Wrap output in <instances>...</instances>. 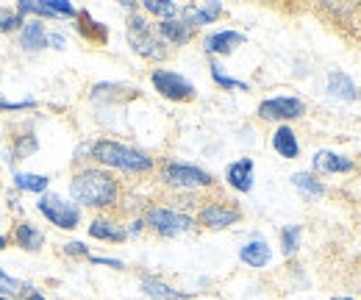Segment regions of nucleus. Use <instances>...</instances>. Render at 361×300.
Instances as JSON below:
<instances>
[{"label":"nucleus","mask_w":361,"mask_h":300,"mask_svg":"<svg viewBox=\"0 0 361 300\" xmlns=\"http://www.w3.org/2000/svg\"><path fill=\"white\" fill-rule=\"evenodd\" d=\"M70 192L84 206H111L117 200V184L109 172L84 170L78 172L70 184Z\"/></svg>","instance_id":"nucleus-1"},{"label":"nucleus","mask_w":361,"mask_h":300,"mask_svg":"<svg viewBox=\"0 0 361 300\" xmlns=\"http://www.w3.org/2000/svg\"><path fill=\"white\" fill-rule=\"evenodd\" d=\"M92 156L100 162V164H109V167H120V170H128V172H142V170H150L153 167V159L139 153L134 148H126L120 142H97L92 148Z\"/></svg>","instance_id":"nucleus-2"},{"label":"nucleus","mask_w":361,"mask_h":300,"mask_svg":"<svg viewBox=\"0 0 361 300\" xmlns=\"http://www.w3.org/2000/svg\"><path fill=\"white\" fill-rule=\"evenodd\" d=\"M128 42H131V47H134L136 53H142L147 59H164L167 56V50H161V42L153 37L150 25L139 14H134L128 20Z\"/></svg>","instance_id":"nucleus-3"},{"label":"nucleus","mask_w":361,"mask_h":300,"mask_svg":"<svg viewBox=\"0 0 361 300\" xmlns=\"http://www.w3.org/2000/svg\"><path fill=\"white\" fill-rule=\"evenodd\" d=\"M39 212L50 220V222H56L59 228H75L78 225V220H81V209L78 206H73V203H67V200H61L59 195H45L42 200H39Z\"/></svg>","instance_id":"nucleus-4"},{"label":"nucleus","mask_w":361,"mask_h":300,"mask_svg":"<svg viewBox=\"0 0 361 300\" xmlns=\"http://www.w3.org/2000/svg\"><path fill=\"white\" fill-rule=\"evenodd\" d=\"M153 86H156V92H161L170 100H189V97H195V86L189 84L183 76L170 73V70H156L153 73Z\"/></svg>","instance_id":"nucleus-5"},{"label":"nucleus","mask_w":361,"mask_h":300,"mask_svg":"<svg viewBox=\"0 0 361 300\" xmlns=\"http://www.w3.org/2000/svg\"><path fill=\"white\" fill-rule=\"evenodd\" d=\"M147 222H150L159 234H164V236H178V234L189 231V228L195 225L192 217L170 212V209H150V212H147Z\"/></svg>","instance_id":"nucleus-6"},{"label":"nucleus","mask_w":361,"mask_h":300,"mask_svg":"<svg viewBox=\"0 0 361 300\" xmlns=\"http://www.w3.org/2000/svg\"><path fill=\"white\" fill-rule=\"evenodd\" d=\"M164 181L173 184V186H209L212 184V175L197 167H189V164H167L164 167Z\"/></svg>","instance_id":"nucleus-7"},{"label":"nucleus","mask_w":361,"mask_h":300,"mask_svg":"<svg viewBox=\"0 0 361 300\" xmlns=\"http://www.w3.org/2000/svg\"><path fill=\"white\" fill-rule=\"evenodd\" d=\"M306 109H303V103L298 97H272V100H264L259 106V114L264 120H295Z\"/></svg>","instance_id":"nucleus-8"},{"label":"nucleus","mask_w":361,"mask_h":300,"mask_svg":"<svg viewBox=\"0 0 361 300\" xmlns=\"http://www.w3.org/2000/svg\"><path fill=\"white\" fill-rule=\"evenodd\" d=\"M236 220H239V212H236V209H228V206H220V203L206 206V209L200 212V222L209 225V228H228V225H233Z\"/></svg>","instance_id":"nucleus-9"},{"label":"nucleus","mask_w":361,"mask_h":300,"mask_svg":"<svg viewBox=\"0 0 361 300\" xmlns=\"http://www.w3.org/2000/svg\"><path fill=\"white\" fill-rule=\"evenodd\" d=\"M220 11H223V6H220V3L189 6V8H183V23H186L189 28H192V25H206V23L217 20V17H220Z\"/></svg>","instance_id":"nucleus-10"},{"label":"nucleus","mask_w":361,"mask_h":300,"mask_svg":"<svg viewBox=\"0 0 361 300\" xmlns=\"http://www.w3.org/2000/svg\"><path fill=\"white\" fill-rule=\"evenodd\" d=\"M228 184L233 189H239V192H250V186H253V162L242 159V162L231 164L228 167Z\"/></svg>","instance_id":"nucleus-11"},{"label":"nucleus","mask_w":361,"mask_h":300,"mask_svg":"<svg viewBox=\"0 0 361 300\" xmlns=\"http://www.w3.org/2000/svg\"><path fill=\"white\" fill-rule=\"evenodd\" d=\"M314 170L319 172H350L353 170V162L339 156V153H331V150H319L314 156Z\"/></svg>","instance_id":"nucleus-12"},{"label":"nucleus","mask_w":361,"mask_h":300,"mask_svg":"<svg viewBox=\"0 0 361 300\" xmlns=\"http://www.w3.org/2000/svg\"><path fill=\"white\" fill-rule=\"evenodd\" d=\"M239 44H245V37L239 31H220V34H212L206 40V50L209 53H231Z\"/></svg>","instance_id":"nucleus-13"},{"label":"nucleus","mask_w":361,"mask_h":300,"mask_svg":"<svg viewBox=\"0 0 361 300\" xmlns=\"http://www.w3.org/2000/svg\"><path fill=\"white\" fill-rule=\"evenodd\" d=\"M328 92L336 95V97H342V100H353V97H359V89H356V84H353V78L345 76L342 70H334V73L328 76Z\"/></svg>","instance_id":"nucleus-14"},{"label":"nucleus","mask_w":361,"mask_h":300,"mask_svg":"<svg viewBox=\"0 0 361 300\" xmlns=\"http://www.w3.org/2000/svg\"><path fill=\"white\" fill-rule=\"evenodd\" d=\"M239 256H242L245 264H250V267H264V264L270 261V248H267L264 239H253V242H247V245L239 251Z\"/></svg>","instance_id":"nucleus-15"},{"label":"nucleus","mask_w":361,"mask_h":300,"mask_svg":"<svg viewBox=\"0 0 361 300\" xmlns=\"http://www.w3.org/2000/svg\"><path fill=\"white\" fill-rule=\"evenodd\" d=\"M159 34H161L167 42L183 44V42H189V37H192V28H189L183 20H164V23L159 25Z\"/></svg>","instance_id":"nucleus-16"},{"label":"nucleus","mask_w":361,"mask_h":300,"mask_svg":"<svg viewBox=\"0 0 361 300\" xmlns=\"http://www.w3.org/2000/svg\"><path fill=\"white\" fill-rule=\"evenodd\" d=\"M272 148L283 156V159H295L298 156V139H295V133H292V128H278L275 131V136H272Z\"/></svg>","instance_id":"nucleus-17"},{"label":"nucleus","mask_w":361,"mask_h":300,"mask_svg":"<svg viewBox=\"0 0 361 300\" xmlns=\"http://www.w3.org/2000/svg\"><path fill=\"white\" fill-rule=\"evenodd\" d=\"M90 234L94 239H111V242H123V239H126V231L117 228V225L109 222V220H94L90 225Z\"/></svg>","instance_id":"nucleus-18"},{"label":"nucleus","mask_w":361,"mask_h":300,"mask_svg":"<svg viewBox=\"0 0 361 300\" xmlns=\"http://www.w3.org/2000/svg\"><path fill=\"white\" fill-rule=\"evenodd\" d=\"M142 289H145L150 298H156V300H178V298H183V292H176V289L164 287V284H161V281H156V278H145V281H142Z\"/></svg>","instance_id":"nucleus-19"},{"label":"nucleus","mask_w":361,"mask_h":300,"mask_svg":"<svg viewBox=\"0 0 361 300\" xmlns=\"http://www.w3.org/2000/svg\"><path fill=\"white\" fill-rule=\"evenodd\" d=\"M292 184H295L303 195H309V198H322V195H325V186L317 181L314 175H309V172H298V175L292 178Z\"/></svg>","instance_id":"nucleus-20"},{"label":"nucleus","mask_w":361,"mask_h":300,"mask_svg":"<svg viewBox=\"0 0 361 300\" xmlns=\"http://www.w3.org/2000/svg\"><path fill=\"white\" fill-rule=\"evenodd\" d=\"M45 42H47V37L39 23H28V25L23 28V47L37 50V47H45Z\"/></svg>","instance_id":"nucleus-21"},{"label":"nucleus","mask_w":361,"mask_h":300,"mask_svg":"<svg viewBox=\"0 0 361 300\" xmlns=\"http://www.w3.org/2000/svg\"><path fill=\"white\" fill-rule=\"evenodd\" d=\"M17 245H20V248H25V251H37V248L42 245V234L23 222V225L17 228Z\"/></svg>","instance_id":"nucleus-22"},{"label":"nucleus","mask_w":361,"mask_h":300,"mask_svg":"<svg viewBox=\"0 0 361 300\" xmlns=\"http://www.w3.org/2000/svg\"><path fill=\"white\" fill-rule=\"evenodd\" d=\"M14 184H17L20 189H25V192H45L47 189L45 175H28V172H20V175L14 178Z\"/></svg>","instance_id":"nucleus-23"},{"label":"nucleus","mask_w":361,"mask_h":300,"mask_svg":"<svg viewBox=\"0 0 361 300\" xmlns=\"http://www.w3.org/2000/svg\"><path fill=\"white\" fill-rule=\"evenodd\" d=\"M145 8L150 11V14H159V17H173V14H178V3H170V0H145Z\"/></svg>","instance_id":"nucleus-24"},{"label":"nucleus","mask_w":361,"mask_h":300,"mask_svg":"<svg viewBox=\"0 0 361 300\" xmlns=\"http://www.w3.org/2000/svg\"><path fill=\"white\" fill-rule=\"evenodd\" d=\"M298 242H300V225H286L283 234H281V245H283V253H295L298 251Z\"/></svg>","instance_id":"nucleus-25"},{"label":"nucleus","mask_w":361,"mask_h":300,"mask_svg":"<svg viewBox=\"0 0 361 300\" xmlns=\"http://www.w3.org/2000/svg\"><path fill=\"white\" fill-rule=\"evenodd\" d=\"M42 6L50 11V17H75L73 3H67V0H42Z\"/></svg>","instance_id":"nucleus-26"},{"label":"nucleus","mask_w":361,"mask_h":300,"mask_svg":"<svg viewBox=\"0 0 361 300\" xmlns=\"http://www.w3.org/2000/svg\"><path fill=\"white\" fill-rule=\"evenodd\" d=\"M212 76H214V81L220 86H226V89H247L245 81H236V78H228L226 73H223V67L220 64H212Z\"/></svg>","instance_id":"nucleus-27"},{"label":"nucleus","mask_w":361,"mask_h":300,"mask_svg":"<svg viewBox=\"0 0 361 300\" xmlns=\"http://www.w3.org/2000/svg\"><path fill=\"white\" fill-rule=\"evenodd\" d=\"M20 289V284L14 281V278H8L3 270H0V292H6V295H14Z\"/></svg>","instance_id":"nucleus-28"},{"label":"nucleus","mask_w":361,"mask_h":300,"mask_svg":"<svg viewBox=\"0 0 361 300\" xmlns=\"http://www.w3.org/2000/svg\"><path fill=\"white\" fill-rule=\"evenodd\" d=\"M20 25V14H0V31H11V28H17Z\"/></svg>","instance_id":"nucleus-29"},{"label":"nucleus","mask_w":361,"mask_h":300,"mask_svg":"<svg viewBox=\"0 0 361 300\" xmlns=\"http://www.w3.org/2000/svg\"><path fill=\"white\" fill-rule=\"evenodd\" d=\"M67 253H70V256H87V248H84L81 242H70V245H67Z\"/></svg>","instance_id":"nucleus-30"},{"label":"nucleus","mask_w":361,"mask_h":300,"mask_svg":"<svg viewBox=\"0 0 361 300\" xmlns=\"http://www.w3.org/2000/svg\"><path fill=\"white\" fill-rule=\"evenodd\" d=\"M47 42L53 44L56 50H61V47H64V37H61V34H53V37H47Z\"/></svg>","instance_id":"nucleus-31"},{"label":"nucleus","mask_w":361,"mask_h":300,"mask_svg":"<svg viewBox=\"0 0 361 300\" xmlns=\"http://www.w3.org/2000/svg\"><path fill=\"white\" fill-rule=\"evenodd\" d=\"M28 300H45V298H42L39 292H34V295H28Z\"/></svg>","instance_id":"nucleus-32"},{"label":"nucleus","mask_w":361,"mask_h":300,"mask_svg":"<svg viewBox=\"0 0 361 300\" xmlns=\"http://www.w3.org/2000/svg\"><path fill=\"white\" fill-rule=\"evenodd\" d=\"M3 248H6V239H3V236H0V251H3Z\"/></svg>","instance_id":"nucleus-33"},{"label":"nucleus","mask_w":361,"mask_h":300,"mask_svg":"<svg viewBox=\"0 0 361 300\" xmlns=\"http://www.w3.org/2000/svg\"><path fill=\"white\" fill-rule=\"evenodd\" d=\"M336 300H353V298H336Z\"/></svg>","instance_id":"nucleus-34"},{"label":"nucleus","mask_w":361,"mask_h":300,"mask_svg":"<svg viewBox=\"0 0 361 300\" xmlns=\"http://www.w3.org/2000/svg\"><path fill=\"white\" fill-rule=\"evenodd\" d=\"M0 300H8V298H0Z\"/></svg>","instance_id":"nucleus-35"}]
</instances>
